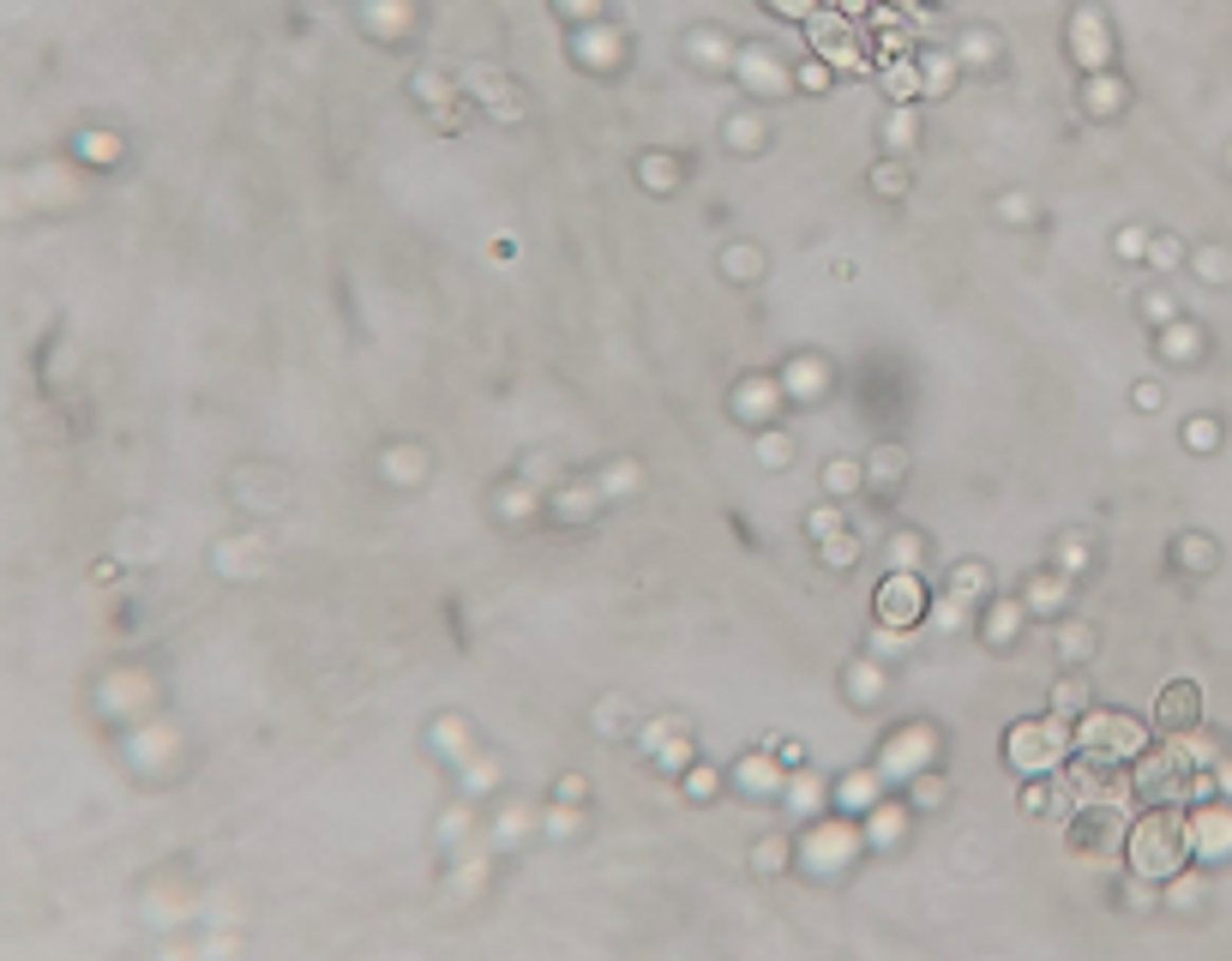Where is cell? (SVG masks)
Returning a JSON list of instances; mask_svg holds the SVG:
<instances>
[{
  "instance_id": "2e32d148",
  "label": "cell",
  "mask_w": 1232,
  "mask_h": 961,
  "mask_svg": "<svg viewBox=\"0 0 1232 961\" xmlns=\"http://www.w3.org/2000/svg\"><path fill=\"white\" fill-rule=\"evenodd\" d=\"M859 480H866V469H859V463H830V469H823V487H830V493H836V500H841V493H859Z\"/></svg>"
},
{
  "instance_id": "9c48e42d",
  "label": "cell",
  "mask_w": 1232,
  "mask_h": 961,
  "mask_svg": "<svg viewBox=\"0 0 1232 961\" xmlns=\"http://www.w3.org/2000/svg\"><path fill=\"white\" fill-rule=\"evenodd\" d=\"M733 781H740L746 794H758V799H776L787 787V769H776V758H764V751H751V758L733 763Z\"/></svg>"
},
{
  "instance_id": "5b68a950",
  "label": "cell",
  "mask_w": 1232,
  "mask_h": 961,
  "mask_svg": "<svg viewBox=\"0 0 1232 961\" xmlns=\"http://www.w3.org/2000/svg\"><path fill=\"white\" fill-rule=\"evenodd\" d=\"M932 758H938V733L926 727V721H914V727L890 733L884 758H877V776H884V781H914V776L932 769Z\"/></svg>"
},
{
  "instance_id": "44dd1931",
  "label": "cell",
  "mask_w": 1232,
  "mask_h": 961,
  "mask_svg": "<svg viewBox=\"0 0 1232 961\" xmlns=\"http://www.w3.org/2000/svg\"><path fill=\"white\" fill-rule=\"evenodd\" d=\"M914 559H920L914 536H890V572H914Z\"/></svg>"
},
{
  "instance_id": "4dcf8cb0",
  "label": "cell",
  "mask_w": 1232,
  "mask_h": 961,
  "mask_svg": "<svg viewBox=\"0 0 1232 961\" xmlns=\"http://www.w3.org/2000/svg\"><path fill=\"white\" fill-rule=\"evenodd\" d=\"M1191 439H1196V451H1209V445H1214V421H1196Z\"/></svg>"
},
{
  "instance_id": "8992f818",
  "label": "cell",
  "mask_w": 1232,
  "mask_h": 961,
  "mask_svg": "<svg viewBox=\"0 0 1232 961\" xmlns=\"http://www.w3.org/2000/svg\"><path fill=\"white\" fill-rule=\"evenodd\" d=\"M920 613H926V583L914 572H890L877 583V625L908 631V625H920Z\"/></svg>"
},
{
  "instance_id": "6da1fadb",
  "label": "cell",
  "mask_w": 1232,
  "mask_h": 961,
  "mask_svg": "<svg viewBox=\"0 0 1232 961\" xmlns=\"http://www.w3.org/2000/svg\"><path fill=\"white\" fill-rule=\"evenodd\" d=\"M1124 859H1130V871L1137 877H1148V884H1166V877H1178V871L1196 859V848H1191V817H1178V812H1142L1130 830H1124Z\"/></svg>"
},
{
  "instance_id": "83f0119b",
  "label": "cell",
  "mask_w": 1232,
  "mask_h": 961,
  "mask_svg": "<svg viewBox=\"0 0 1232 961\" xmlns=\"http://www.w3.org/2000/svg\"><path fill=\"white\" fill-rule=\"evenodd\" d=\"M637 469H632V463H619V469H614V475H601V493H632V487H637Z\"/></svg>"
},
{
  "instance_id": "f1b7e54d",
  "label": "cell",
  "mask_w": 1232,
  "mask_h": 961,
  "mask_svg": "<svg viewBox=\"0 0 1232 961\" xmlns=\"http://www.w3.org/2000/svg\"><path fill=\"white\" fill-rule=\"evenodd\" d=\"M769 13H782V19H812V0H769Z\"/></svg>"
},
{
  "instance_id": "ac0fdd59",
  "label": "cell",
  "mask_w": 1232,
  "mask_h": 961,
  "mask_svg": "<svg viewBox=\"0 0 1232 961\" xmlns=\"http://www.w3.org/2000/svg\"><path fill=\"white\" fill-rule=\"evenodd\" d=\"M818 547H823V565H854V559H859V541L841 536V529L830 541H818Z\"/></svg>"
},
{
  "instance_id": "30bf717a",
  "label": "cell",
  "mask_w": 1232,
  "mask_h": 961,
  "mask_svg": "<svg viewBox=\"0 0 1232 961\" xmlns=\"http://www.w3.org/2000/svg\"><path fill=\"white\" fill-rule=\"evenodd\" d=\"M877 787H884V776H877V769H859V776H841V781H836V805H841V812H848V817H866V812H872V805H877Z\"/></svg>"
},
{
  "instance_id": "484cf974",
  "label": "cell",
  "mask_w": 1232,
  "mask_h": 961,
  "mask_svg": "<svg viewBox=\"0 0 1232 961\" xmlns=\"http://www.w3.org/2000/svg\"><path fill=\"white\" fill-rule=\"evenodd\" d=\"M686 794H691V799H710V794H715V769H710V763H691Z\"/></svg>"
},
{
  "instance_id": "603a6c76",
  "label": "cell",
  "mask_w": 1232,
  "mask_h": 961,
  "mask_svg": "<svg viewBox=\"0 0 1232 961\" xmlns=\"http://www.w3.org/2000/svg\"><path fill=\"white\" fill-rule=\"evenodd\" d=\"M877 691H884V673H877L872 661H859V667H854V697H859V703H872Z\"/></svg>"
},
{
  "instance_id": "4fadbf2b",
  "label": "cell",
  "mask_w": 1232,
  "mask_h": 961,
  "mask_svg": "<svg viewBox=\"0 0 1232 961\" xmlns=\"http://www.w3.org/2000/svg\"><path fill=\"white\" fill-rule=\"evenodd\" d=\"M866 817H872V823H866V841H872V848H890V841H902V830H908V812H902V805H884V799H877Z\"/></svg>"
},
{
  "instance_id": "3957f363",
  "label": "cell",
  "mask_w": 1232,
  "mask_h": 961,
  "mask_svg": "<svg viewBox=\"0 0 1232 961\" xmlns=\"http://www.w3.org/2000/svg\"><path fill=\"white\" fill-rule=\"evenodd\" d=\"M1070 733H1076V751H1083L1088 763H1137L1142 745H1148L1142 721L1119 715V709H1088V715H1076Z\"/></svg>"
},
{
  "instance_id": "7c38bea8",
  "label": "cell",
  "mask_w": 1232,
  "mask_h": 961,
  "mask_svg": "<svg viewBox=\"0 0 1232 961\" xmlns=\"http://www.w3.org/2000/svg\"><path fill=\"white\" fill-rule=\"evenodd\" d=\"M1070 601V577L1065 572H1046V577H1034L1028 583V601L1022 608H1034V613H1058Z\"/></svg>"
},
{
  "instance_id": "1f68e13d",
  "label": "cell",
  "mask_w": 1232,
  "mask_h": 961,
  "mask_svg": "<svg viewBox=\"0 0 1232 961\" xmlns=\"http://www.w3.org/2000/svg\"><path fill=\"white\" fill-rule=\"evenodd\" d=\"M1022 812H1046V787H1028V794H1022Z\"/></svg>"
},
{
  "instance_id": "8fae6325",
  "label": "cell",
  "mask_w": 1232,
  "mask_h": 961,
  "mask_svg": "<svg viewBox=\"0 0 1232 961\" xmlns=\"http://www.w3.org/2000/svg\"><path fill=\"white\" fill-rule=\"evenodd\" d=\"M1155 715H1160V727H1173V733H1191V727H1196V685H1184V679L1166 685V691H1160V709H1155Z\"/></svg>"
},
{
  "instance_id": "e0dca14e",
  "label": "cell",
  "mask_w": 1232,
  "mask_h": 961,
  "mask_svg": "<svg viewBox=\"0 0 1232 961\" xmlns=\"http://www.w3.org/2000/svg\"><path fill=\"white\" fill-rule=\"evenodd\" d=\"M950 595H962V601H980V595H986V565H956Z\"/></svg>"
},
{
  "instance_id": "cb8c5ba5",
  "label": "cell",
  "mask_w": 1232,
  "mask_h": 961,
  "mask_svg": "<svg viewBox=\"0 0 1232 961\" xmlns=\"http://www.w3.org/2000/svg\"><path fill=\"white\" fill-rule=\"evenodd\" d=\"M836 529H841V511H830V505L805 518V536H812V541H830V536H836Z\"/></svg>"
},
{
  "instance_id": "ba28073f",
  "label": "cell",
  "mask_w": 1232,
  "mask_h": 961,
  "mask_svg": "<svg viewBox=\"0 0 1232 961\" xmlns=\"http://www.w3.org/2000/svg\"><path fill=\"white\" fill-rule=\"evenodd\" d=\"M644 745H650V758L668 769V776H686L691 769V740H686V721H655L650 733H644Z\"/></svg>"
},
{
  "instance_id": "d4e9b609",
  "label": "cell",
  "mask_w": 1232,
  "mask_h": 961,
  "mask_svg": "<svg viewBox=\"0 0 1232 961\" xmlns=\"http://www.w3.org/2000/svg\"><path fill=\"white\" fill-rule=\"evenodd\" d=\"M1160 349L1173 355V361H1184V355H1196V331H1191V325H1173V331H1166V343H1160Z\"/></svg>"
},
{
  "instance_id": "7a4b0ae2",
  "label": "cell",
  "mask_w": 1232,
  "mask_h": 961,
  "mask_svg": "<svg viewBox=\"0 0 1232 961\" xmlns=\"http://www.w3.org/2000/svg\"><path fill=\"white\" fill-rule=\"evenodd\" d=\"M1070 751H1076V733H1070V721H1058V715L1016 721V727H1010V740H1004L1010 769L1028 776V781H1034V776H1058Z\"/></svg>"
},
{
  "instance_id": "7402d4cb",
  "label": "cell",
  "mask_w": 1232,
  "mask_h": 961,
  "mask_svg": "<svg viewBox=\"0 0 1232 961\" xmlns=\"http://www.w3.org/2000/svg\"><path fill=\"white\" fill-rule=\"evenodd\" d=\"M787 853H794V848H787L782 835H776V841H758V853H751V859H758V871H764V877H769V871H782V859H787Z\"/></svg>"
},
{
  "instance_id": "277c9868",
  "label": "cell",
  "mask_w": 1232,
  "mask_h": 961,
  "mask_svg": "<svg viewBox=\"0 0 1232 961\" xmlns=\"http://www.w3.org/2000/svg\"><path fill=\"white\" fill-rule=\"evenodd\" d=\"M859 841H866V830H854L848 817H818V823L794 841V859H800L812 877H836L841 866H854Z\"/></svg>"
},
{
  "instance_id": "f546056e",
  "label": "cell",
  "mask_w": 1232,
  "mask_h": 961,
  "mask_svg": "<svg viewBox=\"0 0 1232 961\" xmlns=\"http://www.w3.org/2000/svg\"><path fill=\"white\" fill-rule=\"evenodd\" d=\"M1119 253H1124V259H1130V253H1148V235H1142V229H1124V235H1119Z\"/></svg>"
},
{
  "instance_id": "d6986e66",
  "label": "cell",
  "mask_w": 1232,
  "mask_h": 961,
  "mask_svg": "<svg viewBox=\"0 0 1232 961\" xmlns=\"http://www.w3.org/2000/svg\"><path fill=\"white\" fill-rule=\"evenodd\" d=\"M1058 655H1065V661H1083V655H1094V631L1070 625L1065 637H1058Z\"/></svg>"
},
{
  "instance_id": "9a60e30c",
  "label": "cell",
  "mask_w": 1232,
  "mask_h": 961,
  "mask_svg": "<svg viewBox=\"0 0 1232 961\" xmlns=\"http://www.w3.org/2000/svg\"><path fill=\"white\" fill-rule=\"evenodd\" d=\"M812 42L823 49V60H854V49H841V24L836 19H812Z\"/></svg>"
},
{
  "instance_id": "4316f807",
  "label": "cell",
  "mask_w": 1232,
  "mask_h": 961,
  "mask_svg": "<svg viewBox=\"0 0 1232 961\" xmlns=\"http://www.w3.org/2000/svg\"><path fill=\"white\" fill-rule=\"evenodd\" d=\"M1166 884H1173V889H1166V902H1173V907H1196V902H1202V884H1196V877H1191V884H1184V877H1166Z\"/></svg>"
},
{
  "instance_id": "d6a6232c",
  "label": "cell",
  "mask_w": 1232,
  "mask_h": 961,
  "mask_svg": "<svg viewBox=\"0 0 1232 961\" xmlns=\"http://www.w3.org/2000/svg\"><path fill=\"white\" fill-rule=\"evenodd\" d=\"M1214 781H1220V787L1232 794V763H1220V776H1214Z\"/></svg>"
},
{
  "instance_id": "ffe728a7",
  "label": "cell",
  "mask_w": 1232,
  "mask_h": 961,
  "mask_svg": "<svg viewBox=\"0 0 1232 961\" xmlns=\"http://www.w3.org/2000/svg\"><path fill=\"white\" fill-rule=\"evenodd\" d=\"M782 794L794 799V805H800L805 817H812V812H818V799H823V787H818V781H812V776H800V781H787Z\"/></svg>"
},
{
  "instance_id": "5bb4252c",
  "label": "cell",
  "mask_w": 1232,
  "mask_h": 961,
  "mask_svg": "<svg viewBox=\"0 0 1232 961\" xmlns=\"http://www.w3.org/2000/svg\"><path fill=\"white\" fill-rule=\"evenodd\" d=\"M980 631H986V643H998V649L1016 643V631H1022V601H992Z\"/></svg>"
},
{
  "instance_id": "52a82bcc",
  "label": "cell",
  "mask_w": 1232,
  "mask_h": 961,
  "mask_svg": "<svg viewBox=\"0 0 1232 961\" xmlns=\"http://www.w3.org/2000/svg\"><path fill=\"white\" fill-rule=\"evenodd\" d=\"M1191 848H1196V859H1209V866L1232 859V805H1202V812H1191Z\"/></svg>"
}]
</instances>
